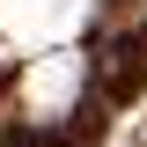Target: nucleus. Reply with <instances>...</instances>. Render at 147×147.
I'll return each mask as SVG.
<instances>
[{
    "label": "nucleus",
    "mask_w": 147,
    "mask_h": 147,
    "mask_svg": "<svg viewBox=\"0 0 147 147\" xmlns=\"http://www.w3.org/2000/svg\"><path fill=\"white\" fill-rule=\"evenodd\" d=\"M96 0H0V52L37 59V52H66L88 30Z\"/></svg>",
    "instance_id": "nucleus-1"
},
{
    "label": "nucleus",
    "mask_w": 147,
    "mask_h": 147,
    "mask_svg": "<svg viewBox=\"0 0 147 147\" xmlns=\"http://www.w3.org/2000/svg\"><path fill=\"white\" fill-rule=\"evenodd\" d=\"M81 81H88V59L74 52H37L22 59V81H15V110L22 118H37V125H52V118H66L74 103H81Z\"/></svg>",
    "instance_id": "nucleus-2"
}]
</instances>
